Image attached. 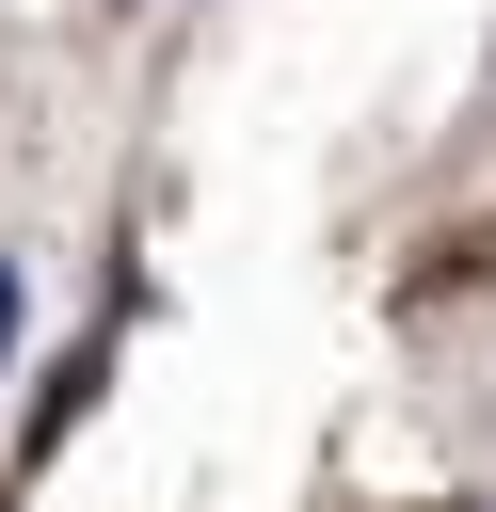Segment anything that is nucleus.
<instances>
[{
    "instance_id": "nucleus-1",
    "label": "nucleus",
    "mask_w": 496,
    "mask_h": 512,
    "mask_svg": "<svg viewBox=\"0 0 496 512\" xmlns=\"http://www.w3.org/2000/svg\"><path fill=\"white\" fill-rule=\"evenodd\" d=\"M0 336H16V272H0Z\"/></svg>"
}]
</instances>
